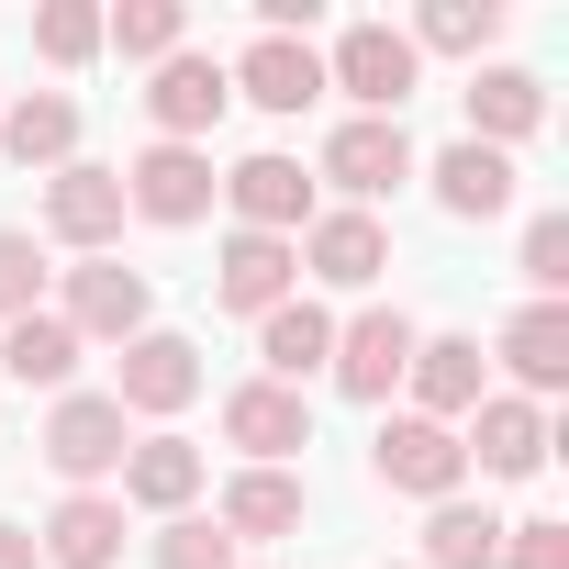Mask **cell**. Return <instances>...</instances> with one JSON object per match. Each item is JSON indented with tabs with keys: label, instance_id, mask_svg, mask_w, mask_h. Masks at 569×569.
<instances>
[{
	"label": "cell",
	"instance_id": "22",
	"mask_svg": "<svg viewBox=\"0 0 569 569\" xmlns=\"http://www.w3.org/2000/svg\"><path fill=\"white\" fill-rule=\"evenodd\" d=\"M0 157H12L23 179L79 168V101H68V90H23V101H0Z\"/></svg>",
	"mask_w": 569,
	"mask_h": 569
},
{
	"label": "cell",
	"instance_id": "10",
	"mask_svg": "<svg viewBox=\"0 0 569 569\" xmlns=\"http://www.w3.org/2000/svg\"><path fill=\"white\" fill-rule=\"evenodd\" d=\"M223 447H234L246 469H291V458L313 447V402L279 391V380H234V391H223Z\"/></svg>",
	"mask_w": 569,
	"mask_h": 569
},
{
	"label": "cell",
	"instance_id": "28",
	"mask_svg": "<svg viewBox=\"0 0 569 569\" xmlns=\"http://www.w3.org/2000/svg\"><path fill=\"white\" fill-rule=\"evenodd\" d=\"M402 46H413V57H469V68H480V57L502 46V0H425V12L402 23Z\"/></svg>",
	"mask_w": 569,
	"mask_h": 569
},
{
	"label": "cell",
	"instance_id": "20",
	"mask_svg": "<svg viewBox=\"0 0 569 569\" xmlns=\"http://www.w3.org/2000/svg\"><path fill=\"white\" fill-rule=\"evenodd\" d=\"M325 358H336V313L313 291H291L279 313H257V380L302 391V380H325Z\"/></svg>",
	"mask_w": 569,
	"mask_h": 569
},
{
	"label": "cell",
	"instance_id": "27",
	"mask_svg": "<svg viewBox=\"0 0 569 569\" xmlns=\"http://www.w3.org/2000/svg\"><path fill=\"white\" fill-rule=\"evenodd\" d=\"M425 569H502V513L491 502H425Z\"/></svg>",
	"mask_w": 569,
	"mask_h": 569
},
{
	"label": "cell",
	"instance_id": "3",
	"mask_svg": "<svg viewBox=\"0 0 569 569\" xmlns=\"http://www.w3.org/2000/svg\"><path fill=\"white\" fill-rule=\"evenodd\" d=\"M325 90H347L369 123H402V101L425 90V57L402 46V23H347L325 46Z\"/></svg>",
	"mask_w": 569,
	"mask_h": 569
},
{
	"label": "cell",
	"instance_id": "21",
	"mask_svg": "<svg viewBox=\"0 0 569 569\" xmlns=\"http://www.w3.org/2000/svg\"><path fill=\"white\" fill-rule=\"evenodd\" d=\"M302 513H313V491H302L291 469H234V480H223V502H212L223 547H268V536H302Z\"/></svg>",
	"mask_w": 569,
	"mask_h": 569
},
{
	"label": "cell",
	"instance_id": "18",
	"mask_svg": "<svg viewBox=\"0 0 569 569\" xmlns=\"http://www.w3.org/2000/svg\"><path fill=\"white\" fill-rule=\"evenodd\" d=\"M112 234H123V179L112 168H57L46 179V246H68V257H112Z\"/></svg>",
	"mask_w": 569,
	"mask_h": 569
},
{
	"label": "cell",
	"instance_id": "25",
	"mask_svg": "<svg viewBox=\"0 0 569 569\" xmlns=\"http://www.w3.org/2000/svg\"><path fill=\"white\" fill-rule=\"evenodd\" d=\"M502 369H513V402L569 391V302H525V313L502 325Z\"/></svg>",
	"mask_w": 569,
	"mask_h": 569
},
{
	"label": "cell",
	"instance_id": "5",
	"mask_svg": "<svg viewBox=\"0 0 569 569\" xmlns=\"http://www.w3.org/2000/svg\"><path fill=\"white\" fill-rule=\"evenodd\" d=\"M413 347H425V325H413V313H391V302H369V313H347V325H336V358H325V380H336L347 402L391 413V391H402Z\"/></svg>",
	"mask_w": 569,
	"mask_h": 569
},
{
	"label": "cell",
	"instance_id": "35",
	"mask_svg": "<svg viewBox=\"0 0 569 569\" xmlns=\"http://www.w3.org/2000/svg\"><path fill=\"white\" fill-rule=\"evenodd\" d=\"M0 569H46L34 558V525H0Z\"/></svg>",
	"mask_w": 569,
	"mask_h": 569
},
{
	"label": "cell",
	"instance_id": "34",
	"mask_svg": "<svg viewBox=\"0 0 569 569\" xmlns=\"http://www.w3.org/2000/svg\"><path fill=\"white\" fill-rule=\"evenodd\" d=\"M502 569H569V525H558V513L502 525Z\"/></svg>",
	"mask_w": 569,
	"mask_h": 569
},
{
	"label": "cell",
	"instance_id": "16",
	"mask_svg": "<svg viewBox=\"0 0 569 569\" xmlns=\"http://www.w3.org/2000/svg\"><path fill=\"white\" fill-rule=\"evenodd\" d=\"M234 79V101H257V112H313L325 101V46H302V34H246V57L223 68Z\"/></svg>",
	"mask_w": 569,
	"mask_h": 569
},
{
	"label": "cell",
	"instance_id": "2",
	"mask_svg": "<svg viewBox=\"0 0 569 569\" xmlns=\"http://www.w3.org/2000/svg\"><path fill=\"white\" fill-rule=\"evenodd\" d=\"M123 447H134V425H123L112 391H57L46 425H34V458H46L68 491H101V480L123 469Z\"/></svg>",
	"mask_w": 569,
	"mask_h": 569
},
{
	"label": "cell",
	"instance_id": "19",
	"mask_svg": "<svg viewBox=\"0 0 569 569\" xmlns=\"http://www.w3.org/2000/svg\"><path fill=\"white\" fill-rule=\"evenodd\" d=\"M402 413H425V425H469V402L491 391V369H480V336H425L413 347V369H402Z\"/></svg>",
	"mask_w": 569,
	"mask_h": 569
},
{
	"label": "cell",
	"instance_id": "1",
	"mask_svg": "<svg viewBox=\"0 0 569 569\" xmlns=\"http://www.w3.org/2000/svg\"><path fill=\"white\" fill-rule=\"evenodd\" d=\"M46 313H57L79 347H134V336L157 325V291H146V268H123V257H68Z\"/></svg>",
	"mask_w": 569,
	"mask_h": 569
},
{
	"label": "cell",
	"instance_id": "31",
	"mask_svg": "<svg viewBox=\"0 0 569 569\" xmlns=\"http://www.w3.org/2000/svg\"><path fill=\"white\" fill-rule=\"evenodd\" d=\"M46 246L23 234V223H0V325H23V313H46Z\"/></svg>",
	"mask_w": 569,
	"mask_h": 569
},
{
	"label": "cell",
	"instance_id": "13",
	"mask_svg": "<svg viewBox=\"0 0 569 569\" xmlns=\"http://www.w3.org/2000/svg\"><path fill=\"white\" fill-rule=\"evenodd\" d=\"M212 190L234 201V234H302V223H313V179H302V157H279V146L234 157Z\"/></svg>",
	"mask_w": 569,
	"mask_h": 569
},
{
	"label": "cell",
	"instance_id": "23",
	"mask_svg": "<svg viewBox=\"0 0 569 569\" xmlns=\"http://www.w3.org/2000/svg\"><path fill=\"white\" fill-rule=\"evenodd\" d=\"M34 558H46V569H123V502H112V491H68V502L34 525Z\"/></svg>",
	"mask_w": 569,
	"mask_h": 569
},
{
	"label": "cell",
	"instance_id": "29",
	"mask_svg": "<svg viewBox=\"0 0 569 569\" xmlns=\"http://www.w3.org/2000/svg\"><path fill=\"white\" fill-rule=\"evenodd\" d=\"M179 46H190L179 0H123V12H101V57H123V68H168Z\"/></svg>",
	"mask_w": 569,
	"mask_h": 569
},
{
	"label": "cell",
	"instance_id": "7",
	"mask_svg": "<svg viewBox=\"0 0 569 569\" xmlns=\"http://www.w3.org/2000/svg\"><path fill=\"white\" fill-rule=\"evenodd\" d=\"M291 257H302L313 291H380V268H391V223L336 201V212H313V223L291 234Z\"/></svg>",
	"mask_w": 569,
	"mask_h": 569
},
{
	"label": "cell",
	"instance_id": "11",
	"mask_svg": "<svg viewBox=\"0 0 569 569\" xmlns=\"http://www.w3.org/2000/svg\"><path fill=\"white\" fill-rule=\"evenodd\" d=\"M223 101H234V79H223V57H201V46H179L168 68H146V123H157V146H201V134L223 123Z\"/></svg>",
	"mask_w": 569,
	"mask_h": 569
},
{
	"label": "cell",
	"instance_id": "12",
	"mask_svg": "<svg viewBox=\"0 0 569 569\" xmlns=\"http://www.w3.org/2000/svg\"><path fill=\"white\" fill-rule=\"evenodd\" d=\"M336 190H347V212H369V201H391L402 179H413V134L402 123H369V112H347L336 134H325V157H313Z\"/></svg>",
	"mask_w": 569,
	"mask_h": 569
},
{
	"label": "cell",
	"instance_id": "8",
	"mask_svg": "<svg viewBox=\"0 0 569 569\" xmlns=\"http://www.w3.org/2000/svg\"><path fill=\"white\" fill-rule=\"evenodd\" d=\"M112 179H123V212H134V223H168V234L223 201V190H212V146H146V157L112 168Z\"/></svg>",
	"mask_w": 569,
	"mask_h": 569
},
{
	"label": "cell",
	"instance_id": "17",
	"mask_svg": "<svg viewBox=\"0 0 569 569\" xmlns=\"http://www.w3.org/2000/svg\"><path fill=\"white\" fill-rule=\"evenodd\" d=\"M302 291V257H291V234H223L212 246V302L223 313H279V302H291Z\"/></svg>",
	"mask_w": 569,
	"mask_h": 569
},
{
	"label": "cell",
	"instance_id": "36",
	"mask_svg": "<svg viewBox=\"0 0 569 569\" xmlns=\"http://www.w3.org/2000/svg\"><path fill=\"white\" fill-rule=\"evenodd\" d=\"M234 569H268V558H234Z\"/></svg>",
	"mask_w": 569,
	"mask_h": 569
},
{
	"label": "cell",
	"instance_id": "15",
	"mask_svg": "<svg viewBox=\"0 0 569 569\" xmlns=\"http://www.w3.org/2000/svg\"><path fill=\"white\" fill-rule=\"evenodd\" d=\"M112 480H123V491H112L123 513H157V525H168V513H190V502H201L212 458H201L190 436H168V425H157V436H134V447H123V469H112Z\"/></svg>",
	"mask_w": 569,
	"mask_h": 569
},
{
	"label": "cell",
	"instance_id": "9",
	"mask_svg": "<svg viewBox=\"0 0 569 569\" xmlns=\"http://www.w3.org/2000/svg\"><path fill=\"white\" fill-rule=\"evenodd\" d=\"M458 447H469V469H480V480H536V469L558 458L547 402H513V391H480V402H469V425H458Z\"/></svg>",
	"mask_w": 569,
	"mask_h": 569
},
{
	"label": "cell",
	"instance_id": "6",
	"mask_svg": "<svg viewBox=\"0 0 569 569\" xmlns=\"http://www.w3.org/2000/svg\"><path fill=\"white\" fill-rule=\"evenodd\" d=\"M201 347L190 336H168V325H146L134 347H112V402H123V425H168V413H190L201 402Z\"/></svg>",
	"mask_w": 569,
	"mask_h": 569
},
{
	"label": "cell",
	"instance_id": "30",
	"mask_svg": "<svg viewBox=\"0 0 569 569\" xmlns=\"http://www.w3.org/2000/svg\"><path fill=\"white\" fill-rule=\"evenodd\" d=\"M34 57L46 68H90L101 57V0H46L34 12Z\"/></svg>",
	"mask_w": 569,
	"mask_h": 569
},
{
	"label": "cell",
	"instance_id": "26",
	"mask_svg": "<svg viewBox=\"0 0 569 569\" xmlns=\"http://www.w3.org/2000/svg\"><path fill=\"white\" fill-rule=\"evenodd\" d=\"M79 358H90V347H79L57 313H23V325H0V369H12L23 391H46V402H57V391H79Z\"/></svg>",
	"mask_w": 569,
	"mask_h": 569
},
{
	"label": "cell",
	"instance_id": "24",
	"mask_svg": "<svg viewBox=\"0 0 569 569\" xmlns=\"http://www.w3.org/2000/svg\"><path fill=\"white\" fill-rule=\"evenodd\" d=\"M547 123V79L536 68H469V146H525Z\"/></svg>",
	"mask_w": 569,
	"mask_h": 569
},
{
	"label": "cell",
	"instance_id": "32",
	"mask_svg": "<svg viewBox=\"0 0 569 569\" xmlns=\"http://www.w3.org/2000/svg\"><path fill=\"white\" fill-rule=\"evenodd\" d=\"M146 569H234V547H223L212 513H168V525L146 536Z\"/></svg>",
	"mask_w": 569,
	"mask_h": 569
},
{
	"label": "cell",
	"instance_id": "4",
	"mask_svg": "<svg viewBox=\"0 0 569 569\" xmlns=\"http://www.w3.org/2000/svg\"><path fill=\"white\" fill-rule=\"evenodd\" d=\"M369 480L402 491V502H458V491H469V447H458V425L380 413V436H369Z\"/></svg>",
	"mask_w": 569,
	"mask_h": 569
},
{
	"label": "cell",
	"instance_id": "33",
	"mask_svg": "<svg viewBox=\"0 0 569 569\" xmlns=\"http://www.w3.org/2000/svg\"><path fill=\"white\" fill-rule=\"evenodd\" d=\"M513 268H525V291H536V302H558V291H569V212H536L525 246H513Z\"/></svg>",
	"mask_w": 569,
	"mask_h": 569
},
{
	"label": "cell",
	"instance_id": "14",
	"mask_svg": "<svg viewBox=\"0 0 569 569\" xmlns=\"http://www.w3.org/2000/svg\"><path fill=\"white\" fill-rule=\"evenodd\" d=\"M413 179L436 190L447 223H502V212H513V157H502V146H469V134H458V146L413 157Z\"/></svg>",
	"mask_w": 569,
	"mask_h": 569
}]
</instances>
